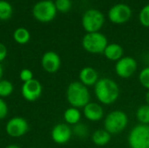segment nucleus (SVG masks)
<instances>
[{
	"label": "nucleus",
	"mask_w": 149,
	"mask_h": 148,
	"mask_svg": "<svg viewBox=\"0 0 149 148\" xmlns=\"http://www.w3.org/2000/svg\"><path fill=\"white\" fill-rule=\"evenodd\" d=\"M93 87L95 97L102 105H112L120 97V91L119 85L110 78L100 79Z\"/></svg>",
	"instance_id": "1"
},
{
	"label": "nucleus",
	"mask_w": 149,
	"mask_h": 148,
	"mask_svg": "<svg viewBox=\"0 0 149 148\" xmlns=\"http://www.w3.org/2000/svg\"><path fill=\"white\" fill-rule=\"evenodd\" d=\"M66 99L71 106L76 108H84L91 99V94L88 87L79 81H74L69 84L66 89Z\"/></svg>",
	"instance_id": "2"
},
{
	"label": "nucleus",
	"mask_w": 149,
	"mask_h": 148,
	"mask_svg": "<svg viewBox=\"0 0 149 148\" xmlns=\"http://www.w3.org/2000/svg\"><path fill=\"white\" fill-rule=\"evenodd\" d=\"M128 125V117L121 110L110 112L104 120V129L111 135L119 134L123 132Z\"/></svg>",
	"instance_id": "3"
},
{
	"label": "nucleus",
	"mask_w": 149,
	"mask_h": 148,
	"mask_svg": "<svg viewBox=\"0 0 149 148\" xmlns=\"http://www.w3.org/2000/svg\"><path fill=\"white\" fill-rule=\"evenodd\" d=\"M108 44L107 37L101 32L86 33L82 38V46L84 50L92 54H101Z\"/></svg>",
	"instance_id": "4"
},
{
	"label": "nucleus",
	"mask_w": 149,
	"mask_h": 148,
	"mask_svg": "<svg viewBox=\"0 0 149 148\" xmlns=\"http://www.w3.org/2000/svg\"><path fill=\"white\" fill-rule=\"evenodd\" d=\"M127 143L130 148H149V125L134 126L128 134Z\"/></svg>",
	"instance_id": "5"
},
{
	"label": "nucleus",
	"mask_w": 149,
	"mask_h": 148,
	"mask_svg": "<svg viewBox=\"0 0 149 148\" xmlns=\"http://www.w3.org/2000/svg\"><path fill=\"white\" fill-rule=\"evenodd\" d=\"M105 17L97 9H89L85 11L82 17V26L86 33L98 32L103 27Z\"/></svg>",
	"instance_id": "6"
},
{
	"label": "nucleus",
	"mask_w": 149,
	"mask_h": 148,
	"mask_svg": "<svg viewBox=\"0 0 149 148\" xmlns=\"http://www.w3.org/2000/svg\"><path fill=\"white\" fill-rule=\"evenodd\" d=\"M57 14L54 2L52 0H42L38 2L32 8L33 17L43 23L52 21Z\"/></svg>",
	"instance_id": "7"
},
{
	"label": "nucleus",
	"mask_w": 149,
	"mask_h": 148,
	"mask_svg": "<svg viewBox=\"0 0 149 148\" xmlns=\"http://www.w3.org/2000/svg\"><path fill=\"white\" fill-rule=\"evenodd\" d=\"M138 64L133 57H123L115 64L114 70L118 77L121 79L131 78L137 71Z\"/></svg>",
	"instance_id": "8"
},
{
	"label": "nucleus",
	"mask_w": 149,
	"mask_h": 148,
	"mask_svg": "<svg viewBox=\"0 0 149 148\" xmlns=\"http://www.w3.org/2000/svg\"><path fill=\"white\" fill-rule=\"evenodd\" d=\"M132 16L131 8L126 3H116L108 11L109 20L117 24L127 23Z\"/></svg>",
	"instance_id": "9"
},
{
	"label": "nucleus",
	"mask_w": 149,
	"mask_h": 148,
	"mask_svg": "<svg viewBox=\"0 0 149 148\" xmlns=\"http://www.w3.org/2000/svg\"><path fill=\"white\" fill-rule=\"evenodd\" d=\"M29 130V124L24 118L14 117L10 119L5 126L7 134L12 138H19L24 136Z\"/></svg>",
	"instance_id": "10"
},
{
	"label": "nucleus",
	"mask_w": 149,
	"mask_h": 148,
	"mask_svg": "<svg viewBox=\"0 0 149 148\" xmlns=\"http://www.w3.org/2000/svg\"><path fill=\"white\" fill-rule=\"evenodd\" d=\"M42 92L43 87L41 83L35 79L24 83L21 89L22 96L25 100L30 102H33L38 99L42 95Z\"/></svg>",
	"instance_id": "11"
},
{
	"label": "nucleus",
	"mask_w": 149,
	"mask_h": 148,
	"mask_svg": "<svg viewBox=\"0 0 149 148\" xmlns=\"http://www.w3.org/2000/svg\"><path fill=\"white\" fill-rule=\"evenodd\" d=\"M51 136L53 142L58 145H64L70 141L72 136V129L65 123H58L53 126Z\"/></svg>",
	"instance_id": "12"
},
{
	"label": "nucleus",
	"mask_w": 149,
	"mask_h": 148,
	"mask_svg": "<svg viewBox=\"0 0 149 148\" xmlns=\"http://www.w3.org/2000/svg\"><path fill=\"white\" fill-rule=\"evenodd\" d=\"M41 65L48 73L57 72L61 66V59L58 53L52 51H46L41 58Z\"/></svg>",
	"instance_id": "13"
},
{
	"label": "nucleus",
	"mask_w": 149,
	"mask_h": 148,
	"mask_svg": "<svg viewBox=\"0 0 149 148\" xmlns=\"http://www.w3.org/2000/svg\"><path fill=\"white\" fill-rule=\"evenodd\" d=\"M83 115L89 121L98 122L104 117V109L100 104L90 101L83 108Z\"/></svg>",
	"instance_id": "14"
},
{
	"label": "nucleus",
	"mask_w": 149,
	"mask_h": 148,
	"mask_svg": "<svg viewBox=\"0 0 149 148\" xmlns=\"http://www.w3.org/2000/svg\"><path fill=\"white\" fill-rule=\"evenodd\" d=\"M79 82L86 87H92L96 85L99 81V73L93 67L86 66L80 70L79 73Z\"/></svg>",
	"instance_id": "15"
},
{
	"label": "nucleus",
	"mask_w": 149,
	"mask_h": 148,
	"mask_svg": "<svg viewBox=\"0 0 149 148\" xmlns=\"http://www.w3.org/2000/svg\"><path fill=\"white\" fill-rule=\"evenodd\" d=\"M103 54L108 60L117 62L124 57V50L120 44L117 43H112L107 44Z\"/></svg>",
	"instance_id": "16"
},
{
	"label": "nucleus",
	"mask_w": 149,
	"mask_h": 148,
	"mask_svg": "<svg viewBox=\"0 0 149 148\" xmlns=\"http://www.w3.org/2000/svg\"><path fill=\"white\" fill-rule=\"evenodd\" d=\"M81 113L79 108L76 107H69L64 113V120L65 124L69 126H75L80 122L81 120Z\"/></svg>",
	"instance_id": "17"
},
{
	"label": "nucleus",
	"mask_w": 149,
	"mask_h": 148,
	"mask_svg": "<svg viewBox=\"0 0 149 148\" xmlns=\"http://www.w3.org/2000/svg\"><path fill=\"white\" fill-rule=\"evenodd\" d=\"M111 134L105 129H98L92 135V141L98 147H104L111 140Z\"/></svg>",
	"instance_id": "18"
},
{
	"label": "nucleus",
	"mask_w": 149,
	"mask_h": 148,
	"mask_svg": "<svg viewBox=\"0 0 149 148\" xmlns=\"http://www.w3.org/2000/svg\"><path fill=\"white\" fill-rule=\"evenodd\" d=\"M30 38H31V35H30L29 31L23 27L17 28L13 33L14 40L19 44H24L28 43L30 40Z\"/></svg>",
	"instance_id": "19"
},
{
	"label": "nucleus",
	"mask_w": 149,
	"mask_h": 148,
	"mask_svg": "<svg viewBox=\"0 0 149 148\" xmlns=\"http://www.w3.org/2000/svg\"><path fill=\"white\" fill-rule=\"evenodd\" d=\"M136 119L140 122V124L142 125H149V106L145 104L137 109L136 113Z\"/></svg>",
	"instance_id": "20"
},
{
	"label": "nucleus",
	"mask_w": 149,
	"mask_h": 148,
	"mask_svg": "<svg viewBox=\"0 0 149 148\" xmlns=\"http://www.w3.org/2000/svg\"><path fill=\"white\" fill-rule=\"evenodd\" d=\"M12 13L11 4L5 0H0V20H8L12 16Z\"/></svg>",
	"instance_id": "21"
},
{
	"label": "nucleus",
	"mask_w": 149,
	"mask_h": 148,
	"mask_svg": "<svg viewBox=\"0 0 149 148\" xmlns=\"http://www.w3.org/2000/svg\"><path fill=\"white\" fill-rule=\"evenodd\" d=\"M14 90L13 84L6 79L0 80V98H6L9 97Z\"/></svg>",
	"instance_id": "22"
},
{
	"label": "nucleus",
	"mask_w": 149,
	"mask_h": 148,
	"mask_svg": "<svg viewBox=\"0 0 149 148\" xmlns=\"http://www.w3.org/2000/svg\"><path fill=\"white\" fill-rule=\"evenodd\" d=\"M89 133V129L87 126H86L83 123H79L75 126H73L72 128V134H75L78 138L79 139H84L86 138Z\"/></svg>",
	"instance_id": "23"
},
{
	"label": "nucleus",
	"mask_w": 149,
	"mask_h": 148,
	"mask_svg": "<svg viewBox=\"0 0 149 148\" xmlns=\"http://www.w3.org/2000/svg\"><path fill=\"white\" fill-rule=\"evenodd\" d=\"M55 7L57 9V11L66 13L68 12L72 8V1L71 0H56L54 2Z\"/></svg>",
	"instance_id": "24"
},
{
	"label": "nucleus",
	"mask_w": 149,
	"mask_h": 148,
	"mask_svg": "<svg viewBox=\"0 0 149 148\" xmlns=\"http://www.w3.org/2000/svg\"><path fill=\"white\" fill-rule=\"evenodd\" d=\"M139 20L141 25L144 27H149V4H146L140 11Z\"/></svg>",
	"instance_id": "25"
},
{
	"label": "nucleus",
	"mask_w": 149,
	"mask_h": 148,
	"mask_svg": "<svg viewBox=\"0 0 149 148\" xmlns=\"http://www.w3.org/2000/svg\"><path fill=\"white\" fill-rule=\"evenodd\" d=\"M139 81L141 85L146 88L148 91L149 90V66L143 68L140 74H139Z\"/></svg>",
	"instance_id": "26"
},
{
	"label": "nucleus",
	"mask_w": 149,
	"mask_h": 148,
	"mask_svg": "<svg viewBox=\"0 0 149 148\" xmlns=\"http://www.w3.org/2000/svg\"><path fill=\"white\" fill-rule=\"evenodd\" d=\"M19 78L23 81V83L31 81V79H34L33 78V72L30 69H23L19 73Z\"/></svg>",
	"instance_id": "27"
},
{
	"label": "nucleus",
	"mask_w": 149,
	"mask_h": 148,
	"mask_svg": "<svg viewBox=\"0 0 149 148\" xmlns=\"http://www.w3.org/2000/svg\"><path fill=\"white\" fill-rule=\"evenodd\" d=\"M8 114V106L6 102L0 98V120H3Z\"/></svg>",
	"instance_id": "28"
},
{
	"label": "nucleus",
	"mask_w": 149,
	"mask_h": 148,
	"mask_svg": "<svg viewBox=\"0 0 149 148\" xmlns=\"http://www.w3.org/2000/svg\"><path fill=\"white\" fill-rule=\"evenodd\" d=\"M6 56H7V48L3 44L0 43V63L5 59Z\"/></svg>",
	"instance_id": "29"
},
{
	"label": "nucleus",
	"mask_w": 149,
	"mask_h": 148,
	"mask_svg": "<svg viewBox=\"0 0 149 148\" xmlns=\"http://www.w3.org/2000/svg\"><path fill=\"white\" fill-rule=\"evenodd\" d=\"M145 99H146V104L149 106V90L147 92L146 96H145Z\"/></svg>",
	"instance_id": "30"
},
{
	"label": "nucleus",
	"mask_w": 149,
	"mask_h": 148,
	"mask_svg": "<svg viewBox=\"0 0 149 148\" xmlns=\"http://www.w3.org/2000/svg\"><path fill=\"white\" fill-rule=\"evenodd\" d=\"M3 75V66H2V65L0 64V80H2Z\"/></svg>",
	"instance_id": "31"
},
{
	"label": "nucleus",
	"mask_w": 149,
	"mask_h": 148,
	"mask_svg": "<svg viewBox=\"0 0 149 148\" xmlns=\"http://www.w3.org/2000/svg\"><path fill=\"white\" fill-rule=\"evenodd\" d=\"M5 148H20V147H18L17 145H9Z\"/></svg>",
	"instance_id": "32"
}]
</instances>
